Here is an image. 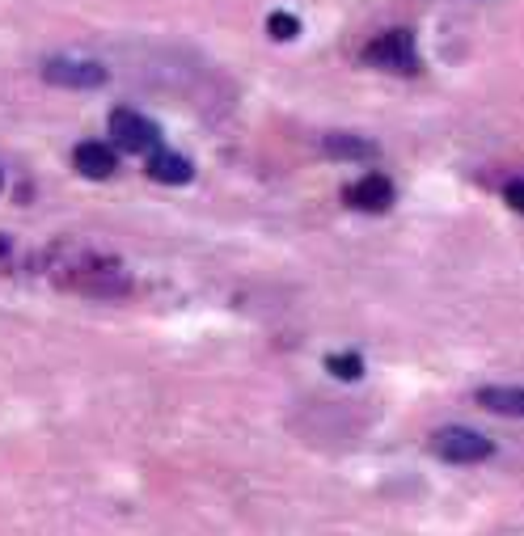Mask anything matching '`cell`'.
Masks as SVG:
<instances>
[{"label":"cell","mask_w":524,"mask_h":536,"mask_svg":"<svg viewBox=\"0 0 524 536\" xmlns=\"http://www.w3.org/2000/svg\"><path fill=\"white\" fill-rule=\"evenodd\" d=\"M47 266H51V279L60 287L93 296V300H119V296L131 292V275L123 271V262L106 258L98 250H72V245H60Z\"/></svg>","instance_id":"cell-1"},{"label":"cell","mask_w":524,"mask_h":536,"mask_svg":"<svg viewBox=\"0 0 524 536\" xmlns=\"http://www.w3.org/2000/svg\"><path fill=\"white\" fill-rule=\"evenodd\" d=\"M364 60L372 68H385V72H398V76H415L419 72L415 34H410V30H385V34H377L364 47Z\"/></svg>","instance_id":"cell-2"},{"label":"cell","mask_w":524,"mask_h":536,"mask_svg":"<svg viewBox=\"0 0 524 536\" xmlns=\"http://www.w3.org/2000/svg\"><path fill=\"white\" fill-rule=\"evenodd\" d=\"M432 448H436V456L444 465H482V461H491V456H495L491 439L470 431V427H444V431H436Z\"/></svg>","instance_id":"cell-3"},{"label":"cell","mask_w":524,"mask_h":536,"mask_svg":"<svg viewBox=\"0 0 524 536\" xmlns=\"http://www.w3.org/2000/svg\"><path fill=\"white\" fill-rule=\"evenodd\" d=\"M43 81L60 89H98L106 85V68L98 60H81V55H51L43 60Z\"/></svg>","instance_id":"cell-4"},{"label":"cell","mask_w":524,"mask_h":536,"mask_svg":"<svg viewBox=\"0 0 524 536\" xmlns=\"http://www.w3.org/2000/svg\"><path fill=\"white\" fill-rule=\"evenodd\" d=\"M110 136H115L127 152H157L161 148L157 123H148L136 110H110Z\"/></svg>","instance_id":"cell-5"},{"label":"cell","mask_w":524,"mask_h":536,"mask_svg":"<svg viewBox=\"0 0 524 536\" xmlns=\"http://www.w3.org/2000/svg\"><path fill=\"white\" fill-rule=\"evenodd\" d=\"M347 203L360 207V212H385V207L393 203V186H389L385 174H364L347 190Z\"/></svg>","instance_id":"cell-6"},{"label":"cell","mask_w":524,"mask_h":536,"mask_svg":"<svg viewBox=\"0 0 524 536\" xmlns=\"http://www.w3.org/2000/svg\"><path fill=\"white\" fill-rule=\"evenodd\" d=\"M482 410L499 418H524V385H486L474 393Z\"/></svg>","instance_id":"cell-7"},{"label":"cell","mask_w":524,"mask_h":536,"mask_svg":"<svg viewBox=\"0 0 524 536\" xmlns=\"http://www.w3.org/2000/svg\"><path fill=\"white\" fill-rule=\"evenodd\" d=\"M72 161H77V169L85 178H110L119 169V157H115V148H106L98 140H85L77 152H72Z\"/></svg>","instance_id":"cell-8"},{"label":"cell","mask_w":524,"mask_h":536,"mask_svg":"<svg viewBox=\"0 0 524 536\" xmlns=\"http://www.w3.org/2000/svg\"><path fill=\"white\" fill-rule=\"evenodd\" d=\"M191 161L178 157V152H148V178H157L165 186H182V182H191Z\"/></svg>","instance_id":"cell-9"},{"label":"cell","mask_w":524,"mask_h":536,"mask_svg":"<svg viewBox=\"0 0 524 536\" xmlns=\"http://www.w3.org/2000/svg\"><path fill=\"white\" fill-rule=\"evenodd\" d=\"M326 152H330V157H343V161H372V157H377V144L360 140V136H343V131H330Z\"/></svg>","instance_id":"cell-10"},{"label":"cell","mask_w":524,"mask_h":536,"mask_svg":"<svg viewBox=\"0 0 524 536\" xmlns=\"http://www.w3.org/2000/svg\"><path fill=\"white\" fill-rule=\"evenodd\" d=\"M326 368L339 376V380H360L364 376V363H360V355H330L326 359Z\"/></svg>","instance_id":"cell-11"},{"label":"cell","mask_w":524,"mask_h":536,"mask_svg":"<svg viewBox=\"0 0 524 536\" xmlns=\"http://www.w3.org/2000/svg\"><path fill=\"white\" fill-rule=\"evenodd\" d=\"M267 30H271V38H296V34H301V22H296L292 13H271Z\"/></svg>","instance_id":"cell-12"},{"label":"cell","mask_w":524,"mask_h":536,"mask_svg":"<svg viewBox=\"0 0 524 536\" xmlns=\"http://www.w3.org/2000/svg\"><path fill=\"white\" fill-rule=\"evenodd\" d=\"M503 195H508V203L524 216V178H520V182H508V190H503Z\"/></svg>","instance_id":"cell-13"},{"label":"cell","mask_w":524,"mask_h":536,"mask_svg":"<svg viewBox=\"0 0 524 536\" xmlns=\"http://www.w3.org/2000/svg\"><path fill=\"white\" fill-rule=\"evenodd\" d=\"M0 258H9V241L5 237H0Z\"/></svg>","instance_id":"cell-14"}]
</instances>
